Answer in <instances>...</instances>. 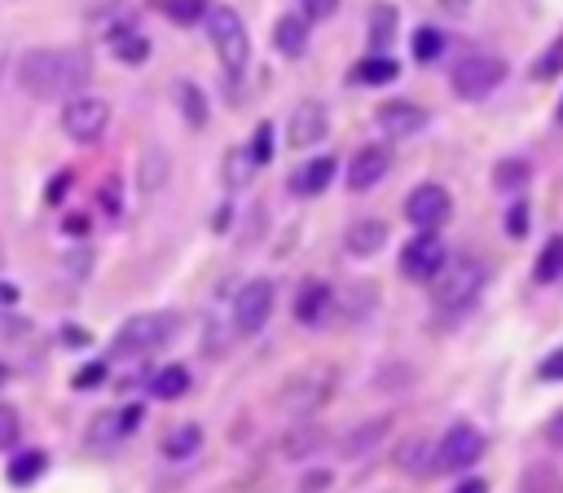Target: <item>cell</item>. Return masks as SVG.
Instances as JSON below:
<instances>
[{
  "mask_svg": "<svg viewBox=\"0 0 563 493\" xmlns=\"http://www.w3.org/2000/svg\"><path fill=\"white\" fill-rule=\"evenodd\" d=\"M387 167H391V150L387 145H361L347 158V189H356V194L374 189L387 176Z\"/></svg>",
  "mask_w": 563,
  "mask_h": 493,
  "instance_id": "obj_13",
  "label": "cell"
},
{
  "mask_svg": "<svg viewBox=\"0 0 563 493\" xmlns=\"http://www.w3.org/2000/svg\"><path fill=\"white\" fill-rule=\"evenodd\" d=\"M299 4H303V18H317V22L334 18V9H339V0H299Z\"/></svg>",
  "mask_w": 563,
  "mask_h": 493,
  "instance_id": "obj_41",
  "label": "cell"
},
{
  "mask_svg": "<svg viewBox=\"0 0 563 493\" xmlns=\"http://www.w3.org/2000/svg\"><path fill=\"white\" fill-rule=\"evenodd\" d=\"M528 176H532V167H528L523 158H501V163L493 167V185H497V189H519Z\"/></svg>",
  "mask_w": 563,
  "mask_h": 493,
  "instance_id": "obj_29",
  "label": "cell"
},
{
  "mask_svg": "<svg viewBox=\"0 0 563 493\" xmlns=\"http://www.w3.org/2000/svg\"><path fill=\"white\" fill-rule=\"evenodd\" d=\"M559 277H563V238H550V242L541 246L537 264H532V282L550 286V282H559Z\"/></svg>",
  "mask_w": 563,
  "mask_h": 493,
  "instance_id": "obj_24",
  "label": "cell"
},
{
  "mask_svg": "<svg viewBox=\"0 0 563 493\" xmlns=\"http://www.w3.org/2000/svg\"><path fill=\"white\" fill-rule=\"evenodd\" d=\"M422 123H427L422 106H413V101H405V97L383 101V106L374 110V128L387 132V136H409V132H418Z\"/></svg>",
  "mask_w": 563,
  "mask_h": 493,
  "instance_id": "obj_14",
  "label": "cell"
},
{
  "mask_svg": "<svg viewBox=\"0 0 563 493\" xmlns=\"http://www.w3.org/2000/svg\"><path fill=\"white\" fill-rule=\"evenodd\" d=\"M528 224H532L528 202H515V207L506 211V233H510V238H523V233H528Z\"/></svg>",
  "mask_w": 563,
  "mask_h": 493,
  "instance_id": "obj_39",
  "label": "cell"
},
{
  "mask_svg": "<svg viewBox=\"0 0 563 493\" xmlns=\"http://www.w3.org/2000/svg\"><path fill=\"white\" fill-rule=\"evenodd\" d=\"M273 44H277L282 57H299V53L308 48V18L282 13V18L273 22Z\"/></svg>",
  "mask_w": 563,
  "mask_h": 493,
  "instance_id": "obj_17",
  "label": "cell"
},
{
  "mask_svg": "<svg viewBox=\"0 0 563 493\" xmlns=\"http://www.w3.org/2000/svg\"><path fill=\"white\" fill-rule=\"evenodd\" d=\"M391 31H396V9L391 4H374L369 9V44L374 48L391 44Z\"/></svg>",
  "mask_w": 563,
  "mask_h": 493,
  "instance_id": "obj_28",
  "label": "cell"
},
{
  "mask_svg": "<svg viewBox=\"0 0 563 493\" xmlns=\"http://www.w3.org/2000/svg\"><path fill=\"white\" fill-rule=\"evenodd\" d=\"M343 246L352 255H374L378 246H387V224L383 220H352L343 233Z\"/></svg>",
  "mask_w": 563,
  "mask_h": 493,
  "instance_id": "obj_19",
  "label": "cell"
},
{
  "mask_svg": "<svg viewBox=\"0 0 563 493\" xmlns=\"http://www.w3.org/2000/svg\"><path fill=\"white\" fill-rule=\"evenodd\" d=\"M268 317H273V282L268 277H251L233 295V330L238 335H255V330H264Z\"/></svg>",
  "mask_w": 563,
  "mask_h": 493,
  "instance_id": "obj_9",
  "label": "cell"
},
{
  "mask_svg": "<svg viewBox=\"0 0 563 493\" xmlns=\"http://www.w3.org/2000/svg\"><path fill=\"white\" fill-rule=\"evenodd\" d=\"M479 453H484V436L471 427V423H453L444 436H440V445L431 449V471H440V475H449V471H462V467H471V462H479Z\"/></svg>",
  "mask_w": 563,
  "mask_h": 493,
  "instance_id": "obj_7",
  "label": "cell"
},
{
  "mask_svg": "<svg viewBox=\"0 0 563 493\" xmlns=\"http://www.w3.org/2000/svg\"><path fill=\"white\" fill-rule=\"evenodd\" d=\"M317 445H321V431H317L312 423H295V431L282 436V453H286V458H308Z\"/></svg>",
  "mask_w": 563,
  "mask_h": 493,
  "instance_id": "obj_26",
  "label": "cell"
},
{
  "mask_svg": "<svg viewBox=\"0 0 563 493\" xmlns=\"http://www.w3.org/2000/svg\"><path fill=\"white\" fill-rule=\"evenodd\" d=\"M330 304H339V313H343V317L361 321V317H369V313H374V304H378V286L361 277V282L343 286L339 295H330Z\"/></svg>",
  "mask_w": 563,
  "mask_h": 493,
  "instance_id": "obj_16",
  "label": "cell"
},
{
  "mask_svg": "<svg viewBox=\"0 0 563 493\" xmlns=\"http://www.w3.org/2000/svg\"><path fill=\"white\" fill-rule=\"evenodd\" d=\"M330 396H334V370H330V365H312V370H303V374H295V379L286 383L282 405H286L290 414H312V409H321Z\"/></svg>",
  "mask_w": 563,
  "mask_h": 493,
  "instance_id": "obj_8",
  "label": "cell"
},
{
  "mask_svg": "<svg viewBox=\"0 0 563 493\" xmlns=\"http://www.w3.org/2000/svg\"><path fill=\"white\" fill-rule=\"evenodd\" d=\"M198 445H202V427H198V423H180L176 431H167V440H163V458L185 462V458L198 453Z\"/></svg>",
  "mask_w": 563,
  "mask_h": 493,
  "instance_id": "obj_22",
  "label": "cell"
},
{
  "mask_svg": "<svg viewBox=\"0 0 563 493\" xmlns=\"http://www.w3.org/2000/svg\"><path fill=\"white\" fill-rule=\"evenodd\" d=\"M559 123H563V101H559Z\"/></svg>",
  "mask_w": 563,
  "mask_h": 493,
  "instance_id": "obj_50",
  "label": "cell"
},
{
  "mask_svg": "<svg viewBox=\"0 0 563 493\" xmlns=\"http://www.w3.org/2000/svg\"><path fill=\"white\" fill-rule=\"evenodd\" d=\"M246 154H251V163H255V167L273 158V123H260V128H255V136H251V150H246Z\"/></svg>",
  "mask_w": 563,
  "mask_h": 493,
  "instance_id": "obj_36",
  "label": "cell"
},
{
  "mask_svg": "<svg viewBox=\"0 0 563 493\" xmlns=\"http://www.w3.org/2000/svg\"><path fill=\"white\" fill-rule=\"evenodd\" d=\"M101 379H106V361H92V365H84V370L75 374V387H79V392H88V387H97Z\"/></svg>",
  "mask_w": 563,
  "mask_h": 493,
  "instance_id": "obj_40",
  "label": "cell"
},
{
  "mask_svg": "<svg viewBox=\"0 0 563 493\" xmlns=\"http://www.w3.org/2000/svg\"><path fill=\"white\" fill-rule=\"evenodd\" d=\"M119 436H123V431H119V409H114V414H97L88 440H92V445H110V440H119Z\"/></svg>",
  "mask_w": 563,
  "mask_h": 493,
  "instance_id": "obj_37",
  "label": "cell"
},
{
  "mask_svg": "<svg viewBox=\"0 0 563 493\" xmlns=\"http://www.w3.org/2000/svg\"><path fill=\"white\" fill-rule=\"evenodd\" d=\"M440 48H444V35H440L435 26H418V31H413V57H418V62H435Z\"/></svg>",
  "mask_w": 563,
  "mask_h": 493,
  "instance_id": "obj_33",
  "label": "cell"
},
{
  "mask_svg": "<svg viewBox=\"0 0 563 493\" xmlns=\"http://www.w3.org/2000/svg\"><path fill=\"white\" fill-rule=\"evenodd\" d=\"M440 264H444V242L435 238V233H413L405 246H400V273L409 277V282H431L435 273H440Z\"/></svg>",
  "mask_w": 563,
  "mask_h": 493,
  "instance_id": "obj_10",
  "label": "cell"
},
{
  "mask_svg": "<svg viewBox=\"0 0 563 493\" xmlns=\"http://www.w3.org/2000/svg\"><path fill=\"white\" fill-rule=\"evenodd\" d=\"M18 84L31 97H75L88 84V57L75 48H31L18 57Z\"/></svg>",
  "mask_w": 563,
  "mask_h": 493,
  "instance_id": "obj_1",
  "label": "cell"
},
{
  "mask_svg": "<svg viewBox=\"0 0 563 493\" xmlns=\"http://www.w3.org/2000/svg\"><path fill=\"white\" fill-rule=\"evenodd\" d=\"M330 282H321V277H312V282H303L299 286V295H295V321L299 326H317V321H325V313H330Z\"/></svg>",
  "mask_w": 563,
  "mask_h": 493,
  "instance_id": "obj_15",
  "label": "cell"
},
{
  "mask_svg": "<svg viewBox=\"0 0 563 493\" xmlns=\"http://www.w3.org/2000/svg\"><path fill=\"white\" fill-rule=\"evenodd\" d=\"M163 180H167V154H163L158 145H150V150L141 154V189L154 194Z\"/></svg>",
  "mask_w": 563,
  "mask_h": 493,
  "instance_id": "obj_27",
  "label": "cell"
},
{
  "mask_svg": "<svg viewBox=\"0 0 563 493\" xmlns=\"http://www.w3.org/2000/svg\"><path fill=\"white\" fill-rule=\"evenodd\" d=\"M110 123V101L106 97H88V92H75L66 97L62 106V132L70 141H97Z\"/></svg>",
  "mask_w": 563,
  "mask_h": 493,
  "instance_id": "obj_6",
  "label": "cell"
},
{
  "mask_svg": "<svg viewBox=\"0 0 563 493\" xmlns=\"http://www.w3.org/2000/svg\"><path fill=\"white\" fill-rule=\"evenodd\" d=\"M0 299L9 304V299H18V286H9V282H0Z\"/></svg>",
  "mask_w": 563,
  "mask_h": 493,
  "instance_id": "obj_48",
  "label": "cell"
},
{
  "mask_svg": "<svg viewBox=\"0 0 563 493\" xmlns=\"http://www.w3.org/2000/svg\"><path fill=\"white\" fill-rule=\"evenodd\" d=\"M66 185H70V172H57V180H48V189H44V198H48V202H57V198L66 194Z\"/></svg>",
  "mask_w": 563,
  "mask_h": 493,
  "instance_id": "obj_43",
  "label": "cell"
},
{
  "mask_svg": "<svg viewBox=\"0 0 563 493\" xmlns=\"http://www.w3.org/2000/svg\"><path fill=\"white\" fill-rule=\"evenodd\" d=\"M330 176H334V158H330V154H321V158L303 163V167L290 176V194H299V198H312V194H321V189L330 185Z\"/></svg>",
  "mask_w": 563,
  "mask_h": 493,
  "instance_id": "obj_18",
  "label": "cell"
},
{
  "mask_svg": "<svg viewBox=\"0 0 563 493\" xmlns=\"http://www.w3.org/2000/svg\"><path fill=\"white\" fill-rule=\"evenodd\" d=\"M321 484H330V475H325V471H317V475H308V480H303V489H321Z\"/></svg>",
  "mask_w": 563,
  "mask_h": 493,
  "instance_id": "obj_47",
  "label": "cell"
},
{
  "mask_svg": "<svg viewBox=\"0 0 563 493\" xmlns=\"http://www.w3.org/2000/svg\"><path fill=\"white\" fill-rule=\"evenodd\" d=\"M0 383H4V365H0Z\"/></svg>",
  "mask_w": 563,
  "mask_h": 493,
  "instance_id": "obj_51",
  "label": "cell"
},
{
  "mask_svg": "<svg viewBox=\"0 0 563 493\" xmlns=\"http://www.w3.org/2000/svg\"><path fill=\"white\" fill-rule=\"evenodd\" d=\"M110 48H114L119 62H132V66L150 57V40L136 35V31H114V35H110Z\"/></svg>",
  "mask_w": 563,
  "mask_h": 493,
  "instance_id": "obj_25",
  "label": "cell"
},
{
  "mask_svg": "<svg viewBox=\"0 0 563 493\" xmlns=\"http://www.w3.org/2000/svg\"><path fill=\"white\" fill-rule=\"evenodd\" d=\"M158 9H163L172 22L189 26V22H198V18L207 13V0H158Z\"/></svg>",
  "mask_w": 563,
  "mask_h": 493,
  "instance_id": "obj_31",
  "label": "cell"
},
{
  "mask_svg": "<svg viewBox=\"0 0 563 493\" xmlns=\"http://www.w3.org/2000/svg\"><path fill=\"white\" fill-rule=\"evenodd\" d=\"M202 22H207V35H211V48H216L220 66H224L229 75H242V66H246V57H251V40H246V22L238 18V9H229V4H207Z\"/></svg>",
  "mask_w": 563,
  "mask_h": 493,
  "instance_id": "obj_3",
  "label": "cell"
},
{
  "mask_svg": "<svg viewBox=\"0 0 563 493\" xmlns=\"http://www.w3.org/2000/svg\"><path fill=\"white\" fill-rule=\"evenodd\" d=\"M62 229H66V233H88V216H79V211H75V216H66V220H62Z\"/></svg>",
  "mask_w": 563,
  "mask_h": 493,
  "instance_id": "obj_44",
  "label": "cell"
},
{
  "mask_svg": "<svg viewBox=\"0 0 563 493\" xmlns=\"http://www.w3.org/2000/svg\"><path fill=\"white\" fill-rule=\"evenodd\" d=\"M501 79H506V62L493 57V53H471V57H462V62L453 66V92L466 97V101L488 97Z\"/></svg>",
  "mask_w": 563,
  "mask_h": 493,
  "instance_id": "obj_5",
  "label": "cell"
},
{
  "mask_svg": "<svg viewBox=\"0 0 563 493\" xmlns=\"http://www.w3.org/2000/svg\"><path fill=\"white\" fill-rule=\"evenodd\" d=\"M449 211H453V198H449V189L444 185H418V189H409V198H405V216L418 224V229H427V233H435L444 220H449Z\"/></svg>",
  "mask_w": 563,
  "mask_h": 493,
  "instance_id": "obj_11",
  "label": "cell"
},
{
  "mask_svg": "<svg viewBox=\"0 0 563 493\" xmlns=\"http://www.w3.org/2000/svg\"><path fill=\"white\" fill-rule=\"evenodd\" d=\"M457 493H484V484H479V480H466V484H462Z\"/></svg>",
  "mask_w": 563,
  "mask_h": 493,
  "instance_id": "obj_49",
  "label": "cell"
},
{
  "mask_svg": "<svg viewBox=\"0 0 563 493\" xmlns=\"http://www.w3.org/2000/svg\"><path fill=\"white\" fill-rule=\"evenodd\" d=\"M537 374H541V379H563V348H559V352H550V357L537 365Z\"/></svg>",
  "mask_w": 563,
  "mask_h": 493,
  "instance_id": "obj_42",
  "label": "cell"
},
{
  "mask_svg": "<svg viewBox=\"0 0 563 493\" xmlns=\"http://www.w3.org/2000/svg\"><path fill=\"white\" fill-rule=\"evenodd\" d=\"M440 9H449V13H466L471 0H440Z\"/></svg>",
  "mask_w": 563,
  "mask_h": 493,
  "instance_id": "obj_46",
  "label": "cell"
},
{
  "mask_svg": "<svg viewBox=\"0 0 563 493\" xmlns=\"http://www.w3.org/2000/svg\"><path fill=\"white\" fill-rule=\"evenodd\" d=\"M387 423H391V418H369V423H361L356 431H347V436L339 440V453H343V458H361L365 449H374V445L387 436Z\"/></svg>",
  "mask_w": 563,
  "mask_h": 493,
  "instance_id": "obj_20",
  "label": "cell"
},
{
  "mask_svg": "<svg viewBox=\"0 0 563 493\" xmlns=\"http://www.w3.org/2000/svg\"><path fill=\"white\" fill-rule=\"evenodd\" d=\"M40 471H44V453H40V449H26V453H18V458L9 462V480H13V484H31Z\"/></svg>",
  "mask_w": 563,
  "mask_h": 493,
  "instance_id": "obj_30",
  "label": "cell"
},
{
  "mask_svg": "<svg viewBox=\"0 0 563 493\" xmlns=\"http://www.w3.org/2000/svg\"><path fill=\"white\" fill-rule=\"evenodd\" d=\"M554 75H563V35L550 40V48L532 62V79H554Z\"/></svg>",
  "mask_w": 563,
  "mask_h": 493,
  "instance_id": "obj_32",
  "label": "cell"
},
{
  "mask_svg": "<svg viewBox=\"0 0 563 493\" xmlns=\"http://www.w3.org/2000/svg\"><path fill=\"white\" fill-rule=\"evenodd\" d=\"M400 75V66L391 62V57H361L356 66H352V84H365V88H378V84H391Z\"/></svg>",
  "mask_w": 563,
  "mask_h": 493,
  "instance_id": "obj_21",
  "label": "cell"
},
{
  "mask_svg": "<svg viewBox=\"0 0 563 493\" xmlns=\"http://www.w3.org/2000/svg\"><path fill=\"white\" fill-rule=\"evenodd\" d=\"M176 330H180V317L176 313H136V317L123 321V330L114 335L110 352L114 357H145V352L163 348Z\"/></svg>",
  "mask_w": 563,
  "mask_h": 493,
  "instance_id": "obj_4",
  "label": "cell"
},
{
  "mask_svg": "<svg viewBox=\"0 0 563 493\" xmlns=\"http://www.w3.org/2000/svg\"><path fill=\"white\" fill-rule=\"evenodd\" d=\"M150 392H154L158 401L185 396V392H189V370H185V365H163V370L150 379Z\"/></svg>",
  "mask_w": 563,
  "mask_h": 493,
  "instance_id": "obj_23",
  "label": "cell"
},
{
  "mask_svg": "<svg viewBox=\"0 0 563 493\" xmlns=\"http://www.w3.org/2000/svg\"><path fill=\"white\" fill-rule=\"evenodd\" d=\"M180 106H185V119H189L194 128L207 123V101H202V92H198L194 84H180Z\"/></svg>",
  "mask_w": 563,
  "mask_h": 493,
  "instance_id": "obj_35",
  "label": "cell"
},
{
  "mask_svg": "<svg viewBox=\"0 0 563 493\" xmlns=\"http://www.w3.org/2000/svg\"><path fill=\"white\" fill-rule=\"evenodd\" d=\"M251 167H255V163H251V154H246V150H229V158H224V180L238 189V185H246V180H251Z\"/></svg>",
  "mask_w": 563,
  "mask_h": 493,
  "instance_id": "obj_34",
  "label": "cell"
},
{
  "mask_svg": "<svg viewBox=\"0 0 563 493\" xmlns=\"http://www.w3.org/2000/svg\"><path fill=\"white\" fill-rule=\"evenodd\" d=\"M325 132H330L325 106H321V101H299V106L290 110V123H286V145L308 150V145H317Z\"/></svg>",
  "mask_w": 563,
  "mask_h": 493,
  "instance_id": "obj_12",
  "label": "cell"
},
{
  "mask_svg": "<svg viewBox=\"0 0 563 493\" xmlns=\"http://www.w3.org/2000/svg\"><path fill=\"white\" fill-rule=\"evenodd\" d=\"M484 282H488V273H484V264H479L475 255L444 260L440 273L431 277V304H435L440 313H466V308L479 299Z\"/></svg>",
  "mask_w": 563,
  "mask_h": 493,
  "instance_id": "obj_2",
  "label": "cell"
},
{
  "mask_svg": "<svg viewBox=\"0 0 563 493\" xmlns=\"http://www.w3.org/2000/svg\"><path fill=\"white\" fill-rule=\"evenodd\" d=\"M18 436H22V418H18V409H13V405H0V449H13Z\"/></svg>",
  "mask_w": 563,
  "mask_h": 493,
  "instance_id": "obj_38",
  "label": "cell"
},
{
  "mask_svg": "<svg viewBox=\"0 0 563 493\" xmlns=\"http://www.w3.org/2000/svg\"><path fill=\"white\" fill-rule=\"evenodd\" d=\"M545 436H550V445H563V414H554V418H550Z\"/></svg>",
  "mask_w": 563,
  "mask_h": 493,
  "instance_id": "obj_45",
  "label": "cell"
}]
</instances>
